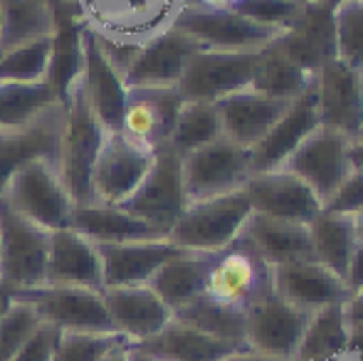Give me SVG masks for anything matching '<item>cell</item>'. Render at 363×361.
Wrapping results in <instances>:
<instances>
[{
	"label": "cell",
	"instance_id": "1",
	"mask_svg": "<svg viewBox=\"0 0 363 361\" xmlns=\"http://www.w3.org/2000/svg\"><path fill=\"white\" fill-rule=\"evenodd\" d=\"M272 294V265L240 233L228 248L213 252L206 279V297L247 317L250 309Z\"/></svg>",
	"mask_w": 363,
	"mask_h": 361
},
{
	"label": "cell",
	"instance_id": "2",
	"mask_svg": "<svg viewBox=\"0 0 363 361\" xmlns=\"http://www.w3.org/2000/svg\"><path fill=\"white\" fill-rule=\"evenodd\" d=\"M188 0H74L82 25L94 35L144 45L173 28Z\"/></svg>",
	"mask_w": 363,
	"mask_h": 361
},
{
	"label": "cell",
	"instance_id": "3",
	"mask_svg": "<svg viewBox=\"0 0 363 361\" xmlns=\"http://www.w3.org/2000/svg\"><path fill=\"white\" fill-rule=\"evenodd\" d=\"M65 104V129L62 144H60V176L72 196L74 206L91 203V169H94L96 154L104 144L109 131L101 126L94 116L84 91H82L79 77L69 87Z\"/></svg>",
	"mask_w": 363,
	"mask_h": 361
},
{
	"label": "cell",
	"instance_id": "4",
	"mask_svg": "<svg viewBox=\"0 0 363 361\" xmlns=\"http://www.w3.org/2000/svg\"><path fill=\"white\" fill-rule=\"evenodd\" d=\"M250 216L252 203L242 188L216 198L193 201L171 228L168 240L188 252H218L242 233Z\"/></svg>",
	"mask_w": 363,
	"mask_h": 361
},
{
	"label": "cell",
	"instance_id": "5",
	"mask_svg": "<svg viewBox=\"0 0 363 361\" xmlns=\"http://www.w3.org/2000/svg\"><path fill=\"white\" fill-rule=\"evenodd\" d=\"M52 233L13 211L0 193V282L13 292L45 284Z\"/></svg>",
	"mask_w": 363,
	"mask_h": 361
},
{
	"label": "cell",
	"instance_id": "6",
	"mask_svg": "<svg viewBox=\"0 0 363 361\" xmlns=\"http://www.w3.org/2000/svg\"><path fill=\"white\" fill-rule=\"evenodd\" d=\"M188 198L183 186V156L168 144L153 151L151 169L134 193L121 203L126 213L141 218L158 235L171 233L181 213L186 211Z\"/></svg>",
	"mask_w": 363,
	"mask_h": 361
},
{
	"label": "cell",
	"instance_id": "7",
	"mask_svg": "<svg viewBox=\"0 0 363 361\" xmlns=\"http://www.w3.org/2000/svg\"><path fill=\"white\" fill-rule=\"evenodd\" d=\"M3 198L40 228L55 233L69 228L74 201L52 161H33L23 166L5 186Z\"/></svg>",
	"mask_w": 363,
	"mask_h": 361
},
{
	"label": "cell",
	"instance_id": "8",
	"mask_svg": "<svg viewBox=\"0 0 363 361\" xmlns=\"http://www.w3.org/2000/svg\"><path fill=\"white\" fill-rule=\"evenodd\" d=\"M173 28L186 33L203 50H233V52H262L284 28L259 25L238 15L235 10H213L203 5H186Z\"/></svg>",
	"mask_w": 363,
	"mask_h": 361
},
{
	"label": "cell",
	"instance_id": "9",
	"mask_svg": "<svg viewBox=\"0 0 363 361\" xmlns=\"http://www.w3.org/2000/svg\"><path fill=\"white\" fill-rule=\"evenodd\" d=\"M13 299L28 302L43 322L60 332H114L106 314L101 289L74 284H38L13 292Z\"/></svg>",
	"mask_w": 363,
	"mask_h": 361
},
{
	"label": "cell",
	"instance_id": "10",
	"mask_svg": "<svg viewBox=\"0 0 363 361\" xmlns=\"http://www.w3.org/2000/svg\"><path fill=\"white\" fill-rule=\"evenodd\" d=\"M349 141L351 136L339 129L319 124L284 161L279 169L294 174L314 191V196L324 203L331 198V193L341 186V181L349 176Z\"/></svg>",
	"mask_w": 363,
	"mask_h": 361
},
{
	"label": "cell",
	"instance_id": "11",
	"mask_svg": "<svg viewBox=\"0 0 363 361\" xmlns=\"http://www.w3.org/2000/svg\"><path fill=\"white\" fill-rule=\"evenodd\" d=\"M250 174V151L225 136L183 156V186L188 203L238 191Z\"/></svg>",
	"mask_w": 363,
	"mask_h": 361
},
{
	"label": "cell",
	"instance_id": "12",
	"mask_svg": "<svg viewBox=\"0 0 363 361\" xmlns=\"http://www.w3.org/2000/svg\"><path fill=\"white\" fill-rule=\"evenodd\" d=\"M151 161V149L126 139L121 131H109L91 169V203L121 206L144 181Z\"/></svg>",
	"mask_w": 363,
	"mask_h": 361
},
{
	"label": "cell",
	"instance_id": "13",
	"mask_svg": "<svg viewBox=\"0 0 363 361\" xmlns=\"http://www.w3.org/2000/svg\"><path fill=\"white\" fill-rule=\"evenodd\" d=\"M259 52L233 50H198L183 72L178 91L186 101H211L250 87Z\"/></svg>",
	"mask_w": 363,
	"mask_h": 361
},
{
	"label": "cell",
	"instance_id": "14",
	"mask_svg": "<svg viewBox=\"0 0 363 361\" xmlns=\"http://www.w3.org/2000/svg\"><path fill=\"white\" fill-rule=\"evenodd\" d=\"M65 129V104L57 101L25 126L0 129V193L23 166L52 161L60 169V144Z\"/></svg>",
	"mask_w": 363,
	"mask_h": 361
},
{
	"label": "cell",
	"instance_id": "15",
	"mask_svg": "<svg viewBox=\"0 0 363 361\" xmlns=\"http://www.w3.org/2000/svg\"><path fill=\"white\" fill-rule=\"evenodd\" d=\"M178 87H134L126 89L119 131L144 149L156 151L168 144V136L183 106Z\"/></svg>",
	"mask_w": 363,
	"mask_h": 361
},
{
	"label": "cell",
	"instance_id": "16",
	"mask_svg": "<svg viewBox=\"0 0 363 361\" xmlns=\"http://www.w3.org/2000/svg\"><path fill=\"white\" fill-rule=\"evenodd\" d=\"M319 124V96H316L314 79V84H309L296 99L289 101L282 116L264 134V139L255 149H250V171L264 174V171L279 169Z\"/></svg>",
	"mask_w": 363,
	"mask_h": 361
},
{
	"label": "cell",
	"instance_id": "17",
	"mask_svg": "<svg viewBox=\"0 0 363 361\" xmlns=\"http://www.w3.org/2000/svg\"><path fill=\"white\" fill-rule=\"evenodd\" d=\"M242 191L252 203V213L259 216L311 223L321 213V201L314 191L284 169L250 174V179L242 183Z\"/></svg>",
	"mask_w": 363,
	"mask_h": 361
},
{
	"label": "cell",
	"instance_id": "18",
	"mask_svg": "<svg viewBox=\"0 0 363 361\" xmlns=\"http://www.w3.org/2000/svg\"><path fill=\"white\" fill-rule=\"evenodd\" d=\"M309 314L272 292L247 312V349L291 361L296 357Z\"/></svg>",
	"mask_w": 363,
	"mask_h": 361
},
{
	"label": "cell",
	"instance_id": "19",
	"mask_svg": "<svg viewBox=\"0 0 363 361\" xmlns=\"http://www.w3.org/2000/svg\"><path fill=\"white\" fill-rule=\"evenodd\" d=\"M198 43L176 28L156 35L141 45L139 55L124 74L126 89L134 87H178L191 57L198 52Z\"/></svg>",
	"mask_w": 363,
	"mask_h": 361
},
{
	"label": "cell",
	"instance_id": "20",
	"mask_svg": "<svg viewBox=\"0 0 363 361\" xmlns=\"http://www.w3.org/2000/svg\"><path fill=\"white\" fill-rule=\"evenodd\" d=\"M106 314L116 334L131 344L156 337L173 319V312L148 284H124V287H101Z\"/></svg>",
	"mask_w": 363,
	"mask_h": 361
},
{
	"label": "cell",
	"instance_id": "21",
	"mask_svg": "<svg viewBox=\"0 0 363 361\" xmlns=\"http://www.w3.org/2000/svg\"><path fill=\"white\" fill-rule=\"evenodd\" d=\"M272 292L304 312L346 302L351 297L344 279L316 260L272 267Z\"/></svg>",
	"mask_w": 363,
	"mask_h": 361
},
{
	"label": "cell",
	"instance_id": "22",
	"mask_svg": "<svg viewBox=\"0 0 363 361\" xmlns=\"http://www.w3.org/2000/svg\"><path fill=\"white\" fill-rule=\"evenodd\" d=\"M287 106L289 101L269 99L252 87L238 89L216 101L223 136L247 151L264 139V134L272 129V124L282 116Z\"/></svg>",
	"mask_w": 363,
	"mask_h": 361
},
{
	"label": "cell",
	"instance_id": "23",
	"mask_svg": "<svg viewBox=\"0 0 363 361\" xmlns=\"http://www.w3.org/2000/svg\"><path fill=\"white\" fill-rule=\"evenodd\" d=\"M79 84L94 116L106 131H119L126 101L124 77L106 62L91 30L82 28V72Z\"/></svg>",
	"mask_w": 363,
	"mask_h": 361
},
{
	"label": "cell",
	"instance_id": "24",
	"mask_svg": "<svg viewBox=\"0 0 363 361\" xmlns=\"http://www.w3.org/2000/svg\"><path fill=\"white\" fill-rule=\"evenodd\" d=\"M101 262V287H124V284H148L158 267L181 248L168 238H148V240L106 243L96 245Z\"/></svg>",
	"mask_w": 363,
	"mask_h": 361
},
{
	"label": "cell",
	"instance_id": "25",
	"mask_svg": "<svg viewBox=\"0 0 363 361\" xmlns=\"http://www.w3.org/2000/svg\"><path fill=\"white\" fill-rule=\"evenodd\" d=\"M274 45L304 70L316 74L321 65L336 57L334 5L306 3L299 18L274 40Z\"/></svg>",
	"mask_w": 363,
	"mask_h": 361
},
{
	"label": "cell",
	"instance_id": "26",
	"mask_svg": "<svg viewBox=\"0 0 363 361\" xmlns=\"http://www.w3.org/2000/svg\"><path fill=\"white\" fill-rule=\"evenodd\" d=\"M319 121L331 129L356 136L363 126V99L359 87V70L346 67L341 60H329L316 72Z\"/></svg>",
	"mask_w": 363,
	"mask_h": 361
},
{
	"label": "cell",
	"instance_id": "27",
	"mask_svg": "<svg viewBox=\"0 0 363 361\" xmlns=\"http://www.w3.org/2000/svg\"><path fill=\"white\" fill-rule=\"evenodd\" d=\"M242 235L252 243V248L269 262L272 267L287 265V262L314 260L309 238V223L282 221L252 213L242 228Z\"/></svg>",
	"mask_w": 363,
	"mask_h": 361
},
{
	"label": "cell",
	"instance_id": "28",
	"mask_svg": "<svg viewBox=\"0 0 363 361\" xmlns=\"http://www.w3.org/2000/svg\"><path fill=\"white\" fill-rule=\"evenodd\" d=\"M131 347L141 354L166 361H220L233 352H240L230 342H223V339L213 337V334L203 332V329L193 327L191 322L178 317H173L156 337L131 344Z\"/></svg>",
	"mask_w": 363,
	"mask_h": 361
},
{
	"label": "cell",
	"instance_id": "29",
	"mask_svg": "<svg viewBox=\"0 0 363 361\" xmlns=\"http://www.w3.org/2000/svg\"><path fill=\"white\" fill-rule=\"evenodd\" d=\"M45 282L101 289V262L94 243L86 240L72 228L55 231L50 238L48 279Z\"/></svg>",
	"mask_w": 363,
	"mask_h": 361
},
{
	"label": "cell",
	"instance_id": "30",
	"mask_svg": "<svg viewBox=\"0 0 363 361\" xmlns=\"http://www.w3.org/2000/svg\"><path fill=\"white\" fill-rule=\"evenodd\" d=\"M211 257L213 252L181 250L178 255H173L171 260H166L158 267L156 274L148 279V287L163 299V304L173 314L183 312V309L191 307L196 299H201L206 294Z\"/></svg>",
	"mask_w": 363,
	"mask_h": 361
},
{
	"label": "cell",
	"instance_id": "31",
	"mask_svg": "<svg viewBox=\"0 0 363 361\" xmlns=\"http://www.w3.org/2000/svg\"><path fill=\"white\" fill-rule=\"evenodd\" d=\"M55 15L52 28V55H50L48 84L55 89L57 99L67 96L69 87L82 72V20L74 3H50Z\"/></svg>",
	"mask_w": 363,
	"mask_h": 361
},
{
	"label": "cell",
	"instance_id": "32",
	"mask_svg": "<svg viewBox=\"0 0 363 361\" xmlns=\"http://www.w3.org/2000/svg\"><path fill=\"white\" fill-rule=\"evenodd\" d=\"M69 228L79 233V235H84L86 240H91L94 245L166 238V235H158L141 218L126 213L121 206H101V203L74 206Z\"/></svg>",
	"mask_w": 363,
	"mask_h": 361
},
{
	"label": "cell",
	"instance_id": "33",
	"mask_svg": "<svg viewBox=\"0 0 363 361\" xmlns=\"http://www.w3.org/2000/svg\"><path fill=\"white\" fill-rule=\"evenodd\" d=\"M309 238H311V252L314 260L326 265L334 274H339L346 282L349 262L354 255L359 238H356V216L346 213L324 211L309 223Z\"/></svg>",
	"mask_w": 363,
	"mask_h": 361
},
{
	"label": "cell",
	"instance_id": "34",
	"mask_svg": "<svg viewBox=\"0 0 363 361\" xmlns=\"http://www.w3.org/2000/svg\"><path fill=\"white\" fill-rule=\"evenodd\" d=\"M354 349L349 319L344 312V302L326 304L309 314V322L301 334L296 357L291 361H319L346 354Z\"/></svg>",
	"mask_w": 363,
	"mask_h": 361
},
{
	"label": "cell",
	"instance_id": "35",
	"mask_svg": "<svg viewBox=\"0 0 363 361\" xmlns=\"http://www.w3.org/2000/svg\"><path fill=\"white\" fill-rule=\"evenodd\" d=\"M314 79H316L314 72L304 70L299 62H294L289 55H284L272 43L257 55V65H255V74L250 87L262 91L269 99L291 101L309 87V84H314Z\"/></svg>",
	"mask_w": 363,
	"mask_h": 361
},
{
	"label": "cell",
	"instance_id": "36",
	"mask_svg": "<svg viewBox=\"0 0 363 361\" xmlns=\"http://www.w3.org/2000/svg\"><path fill=\"white\" fill-rule=\"evenodd\" d=\"M5 8V33L0 38V55L18 45L50 38L55 15L48 0H0Z\"/></svg>",
	"mask_w": 363,
	"mask_h": 361
},
{
	"label": "cell",
	"instance_id": "37",
	"mask_svg": "<svg viewBox=\"0 0 363 361\" xmlns=\"http://www.w3.org/2000/svg\"><path fill=\"white\" fill-rule=\"evenodd\" d=\"M57 101V94L48 82H0V129L30 124Z\"/></svg>",
	"mask_w": 363,
	"mask_h": 361
},
{
	"label": "cell",
	"instance_id": "38",
	"mask_svg": "<svg viewBox=\"0 0 363 361\" xmlns=\"http://www.w3.org/2000/svg\"><path fill=\"white\" fill-rule=\"evenodd\" d=\"M223 136L220 131L218 109L211 101H183L176 116V124L168 136V146L176 149L181 156L201 149Z\"/></svg>",
	"mask_w": 363,
	"mask_h": 361
},
{
	"label": "cell",
	"instance_id": "39",
	"mask_svg": "<svg viewBox=\"0 0 363 361\" xmlns=\"http://www.w3.org/2000/svg\"><path fill=\"white\" fill-rule=\"evenodd\" d=\"M173 317L186 319L193 327L203 329V332L213 334V337L223 339V342H230L233 347L247 349V317L211 302L206 294L201 299H196L191 307L183 309V312L173 314Z\"/></svg>",
	"mask_w": 363,
	"mask_h": 361
},
{
	"label": "cell",
	"instance_id": "40",
	"mask_svg": "<svg viewBox=\"0 0 363 361\" xmlns=\"http://www.w3.org/2000/svg\"><path fill=\"white\" fill-rule=\"evenodd\" d=\"M50 55H52V38H40L8 50L0 55V82H48Z\"/></svg>",
	"mask_w": 363,
	"mask_h": 361
},
{
	"label": "cell",
	"instance_id": "41",
	"mask_svg": "<svg viewBox=\"0 0 363 361\" xmlns=\"http://www.w3.org/2000/svg\"><path fill=\"white\" fill-rule=\"evenodd\" d=\"M336 60L351 70L363 67V0H339L334 5Z\"/></svg>",
	"mask_w": 363,
	"mask_h": 361
},
{
	"label": "cell",
	"instance_id": "42",
	"mask_svg": "<svg viewBox=\"0 0 363 361\" xmlns=\"http://www.w3.org/2000/svg\"><path fill=\"white\" fill-rule=\"evenodd\" d=\"M43 319L38 317L28 302L13 299L5 317L0 319V361H13L23 344L30 339V334L40 327Z\"/></svg>",
	"mask_w": 363,
	"mask_h": 361
},
{
	"label": "cell",
	"instance_id": "43",
	"mask_svg": "<svg viewBox=\"0 0 363 361\" xmlns=\"http://www.w3.org/2000/svg\"><path fill=\"white\" fill-rule=\"evenodd\" d=\"M306 0H233L230 10L259 25H272V28L287 30L299 13L304 10Z\"/></svg>",
	"mask_w": 363,
	"mask_h": 361
},
{
	"label": "cell",
	"instance_id": "44",
	"mask_svg": "<svg viewBox=\"0 0 363 361\" xmlns=\"http://www.w3.org/2000/svg\"><path fill=\"white\" fill-rule=\"evenodd\" d=\"M116 332H60L55 361H99Z\"/></svg>",
	"mask_w": 363,
	"mask_h": 361
},
{
	"label": "cell",
	"instance_id": "45",
	"mask_svg": "<svg viewBox=\"0 0 363 361\" xmlns=\"http://www.w3.org/2000/svg\"><path fill=\"white\" fill-rule=\"evenodd\" d=\"M324 211L346 213V216H359V213H363V171L356 169L349 171V176L341 181V186L324 203Z\"/></svg>",
	"mask_w": 363,
	"mask_h": 361
},
{
	"label": "cell",
	"instance_id": "46",
	"mask_svg": "<svg viewBox=\"0 0 363 361\" xmlns=\"http://www.w3.org/2000/svg\"><path fill=\"white\" fill-rule=\"evenodd\" d=\"M60 329L48 322H40V327L30 334V339L23 344L18 357L13 361H55V349H57Z\"/></svg>",
	"mask_w": 363,
	"mask_h": 361
},
{
	"label": "cell",
	"instance_id": "47",
	"mask_svg": "<svg viewBox=\"0 0 363 361\" xmlns=\"http://www.w3.org/2000/svg\"><path fill=\"white\" fill-rule=\"evenodd\" d=\"M99 361H131V342L119 334V337L106 347V352L101 354Z\"/></svg>",
	"mask_w": 363,
	"mask_h": 361
},
{
	"label": "cell",
	"instance_id": "48",
	"mask_svg": "<svg viewBox=\"0 0 363 361\" xmlns=\"http://www.w3.org/2000/svg\"><path fill=\"white\" fill-rule=\"evenodd\" d=\"M349 164H351V169L363 171V134L351 136V141H349Z\"/></svg>",
	"mask_w": 363,
	"mask_h": 361
},
{
	"label": "cell",
	"instance_id": "49",
	"mask_svg": "<svg viewBox=\"0 0 363 361\" xmlns=\"http://www.w3.org/2000/svg\"><path fill=\"white\" fill-rule=\"evenodd\" d=\"M220 361H284V359L267 357V354L252 352V349H240V352H233L230 357H225V359H220Z\"/></svg>",
	"mask_w": 363,
	"mask_h": 361
},
{
	"label": "cell",
	"instance_id": "50",
	"mask_svg": "<svg viewBox=\"0 0 363 361\" xmlns=\"http://www.w3.org/2000/svg\"><path fill=\"white\" fill-rule=\"evenodd\" d=\"M10 304H13V289H10L8 284L0 282V319L5 317V312H8Z\"/></svg>",
	"mask_w": 363,
	"mask_h": 361
},
{
	"label": "cell",
	"instance_id": "51",
	"mask_svg": "<svg viewBox=\"0 0 363 361\" xmlns=\"http://www.w3.org/2000/svg\"><path fill=\"white\" fill-rule=\"evenodd\" d=\"M186 5H203V8H213V10H228L233 5V0H188Z\"/></svg>",
	"mask_w": 363,
	"mask_h": 361
},
{
	"label": "cell",
	"instance_id": "52",
	"mask_svg": "<svg viewBox=\"0 0 363 361\" xmlns=\"http://www.w3.org/2000/svg\"><path fill=\"white\" fill-rule=\"evenodd\" d=\"M319 361H363V357L359 352H346V354H339V357H331V359H319Z\"/></svg>",
	"mask_w": 363,
	"mask_h": 361
},
{
	"label": "cell",
	"instance_id": "53",
	"mask_svg": "<svg viewBox=\"0 0 363 361\" xmlns=\"http://www.w3.org/2000/svg\"><path fill=\"white\" fill-rule=\"evenodd\" d=\"M131 361H166V359H158V357H148V354H141L131 347Z\"/></svg>",
	"mask_w": 363,
	"mask_h": 361
},
{
	"label": "cell",
	"instance_id": "54",
	"mask_svg": "<svg viewBox=\"0 0 363 361\" xmlns=\"http://www.w3.org/2000/svg\"><path fill=\"white\" fill-rule=\"evenodd\" d=\"M3 33H5V8L0 3V38H3Z\"/></svg>",
	"mask_w": 363,
	"mask_h": 361
},
{
	"label": "cell",
	"instance_id": "55",
	"mask_svg": "<svg viewBox=\"0 0 363 361\" xmlns=\"http://www.w3.org/2000/svg\"><path fill=\"white\" fill-rule=\"evenodd\" d=\"M359 87H361V99H363V67L359 70Z\"/></svg>",
	"mask_w": 363,
	"mask_h": 361
},
{
	"label": "cell",
	"instance_id": "56",
	"mask_svg": "<svg viewBox=\"0 0 363 361\" xmlns=\"http://www.w3.org/2000/svg\"><path fill=\"white\" fill-rule=\"evenodd\" d=\"M306 3H319V5H331V0H306Z\"/></svg>",
	"mask_w": 363,
	"mask_h": 361
},
{
	"label": "cell",
	"instance_id": "57",
	"mask_svg": "<svg viewBox=\"0 0 363 361\" xmlns=\"http://www.w3.org/2000/svg\"><path fill=\"white\" fill-rule=\"evenodd\" d=\"M336 3H339V0H331V5H336Z\"/></svg>",
	"mask_w": 363,
	"mask_h": 361
},
{
	"label": "cell",
	"instance_id": "58",
	"mask_svg": "<svg viewBox=\"0 0 363 361\" xmlns=\"http://www.w3.org/2000/svg\"><path fill=\"white\" fill-rule=\"evenodd\" d=\"M359 134H363V126H361V131H359Z\"/></svg>",
	"mask_w": 363,
	"mask_h": 361
}]
</instances>
